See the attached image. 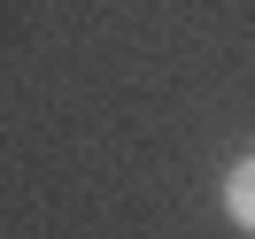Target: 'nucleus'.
Segmentation results:
<instances>
[{
    "instance_id": "f257e3e1",
    "label": "nucleus",
    "mask_w": 255,
    "mask_h": 239,
    "mask_svg": "<svg viewBox=\"0 0 255 239\" xmlns=\"http://www.w3.org/2000/svg\"><path fill=\"white\" fill-rule=\"evenodd\" d=\"M224 216H232L240 232L255 239V155H240V162H232V177H224Z\"/></svg>"
}]
</instances>
